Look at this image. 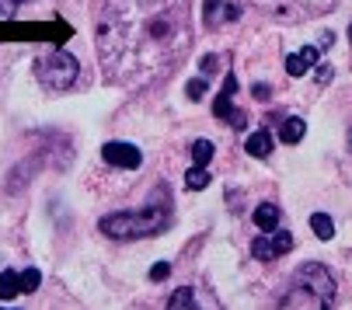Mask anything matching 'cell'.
<instances>
[{
	"label": "cell",
	"instance_id": "1",
	"mask_svg": "<svg viewBox=\"0 0 352 310\" xmlns=\"http://www.w3.org/2000/svg\"><path fill=\"white\" fill-rule=\"evenodd\" d=\"M188 45V0H105L94 21L98 63L116 87L161 84L182 67Z\"/></svg>",
	"mask_w": 352,
	"mask_h": 310
},
{
	"label": "cell",
	"instance_id": "2",
	"mask_svg": "<svg viewBox=\"0 0 352 310\" xmlns=\"http://www.w3.org/2000/svg\"><path fill=\"white\" fill-rule=\"evenodd\" d=\"M175 213H171V192L157 188L150 195V202L143 210H119V213H105L98 220V230L112 241H146V237H161L171 227Z\"/></svg>",
	"mask_w": 352,
	"mask_h": 310
},
{
	"label": "cell",
	"instance_id": "3",
	"mask_svg": "<svg viewBox=\"0 0 352 310\" xmlns=\"http://www.w3.org/2000/svg\"><path fill=\"white\" fill-rule=\"evenodd\" d=\"M335 296H338V283L331 276V269L324 262H307L300 265L286 286V296L279 300V307H289V310H328L335 307Z\"/></svg>",
	"mask_w": 352,
	"mask_h": 310
},
{
	"label": "cell",
	"instance_id": "4",
	"mask_svg": "<svg viewBox=\"0 0 352 310\" xmlns=\"http://www.w3.org/2000/svg\"><path fill=\"white\" fill-rule=\"evenodd\" d=\"M32 70H35V80L53 94H63V91L77 87V80H80V60L74 53H67V49H45L42 56H35Z\"/></svg>",
	"mask_w": 352,
	"mask_h": 310
},
{
	"label": "cell",
	"instance_id": "5",
	"mask_svg": "<svg viewBox=\"0 0 352 310\" xmlns=\"http://www.w3.org/2000/svg\"><path fill=\"white\" fill-rule=\"evenodd\" d=\"M293 251V234L289 230H262V237L251 241V258H258V262H276V258L289 254Z\"/></svg>",
	"mask_w": 352,
	"mask_h": 310
},
{
	"label": "cell",
	"instance_id": "6",
	"mask_svg": "<svg viewBox=\"0 0 352 310\" xmlns=\"http://www.w3.org/2000/svg\"><path fill=\"white\" fill-rule=\"evenodd\" d=\"M42 286L38 269H4L0 272V300H14L21 293H35Z\"/></svg>",
	"mask_w": 352,
	"mask_h": 310
},
{
	"label": "cell",
	"instance_id": "7",
	"mask_svg": "<svg viewBox=\"0 0 352 310\" xmlns=\"http://www.w3.org/2000/svg\"><path fill=\"white\" fill-rule=\"evenodd\" d=\"M234 94H237V77L227 74V80H223L217 101H213V115L223 119V122H230V129H244L248 126V115L241 109H234Z\"/></svg>",
	"mask_w": 352,
	"mask_h": 310
},
{
	"label": "cell",
	"instance_id": "8",
	"mask_svg": "<svg viewBox=\"0 0 352 310\" xmlns=\"http://www.w3.org/2000/svg\"><path fill=\"white\" fill-rule=\"evenodd\" d=\"M102 161L112 168H122V171H136V168H143V153H140V146H133L126 140H112L102 146Z\"/></svg>",
	"mask_w": 352,
	"mask_h": 310
},
{
	"label": "cell",
	"instance_id": "9",
	"mask_svg": "<svg viewBox=\"0 0 352 310\" xmlns=\"http://www.w3.org/2000/svg\"><path fill=\"white\" fill-rule=\"evenodd\" d=\"M328 45H331V35H324L321 45H304V49H296V53H289V56H286V74H289V77H304V74H311V70L318 67L321 49H328Z\"/></svg>",
	"mask_w": 352,
	"mask_h": 310
},
{
	"label": "cell",
	"instance_id": "10",
	"mask_svg": "<svg viewBox=\"0 0 352 310\" xmlns=\"http://www.w3.org/2000/svg\"><path fill=\"white\" fill-rule=\"evenodd\" d=\"M272 146H276V140H272L269 129H255V133L244 140V153H251L255 161H269L272 157Z\"/></svg>",
	"mask_w": 352,
	"mask_h": 310
},
{
	"label": "cell",
	"instance_id": "11",
	"mask_svg": "<svg viewBox=\"0 0 352 310\" xmlns=\"http://www.w3.org/2000/svg\"><path fill=\"white\" fill-rule=\"evenodd\" d=\"M279 220H283V210L276 202H258L255 210H251V223H255L258 230H276Z\"/></svg>",
	"mask_w": 352,
	"mask_h": 310
},
{
	"label": "cell",
	"instance_id": "12",
	"mask_svg": "<svg viewBox=\"0 0 352 310\" xmlns=\"http://www.w3.org/2000/svg\"><path fill=\"white\" fill-rule=\"evenodd\" d=\"M307 136V122L300 119V115H286L283 122H279V143H286V146H296L300 140Z\"/></svg>",
	"mask_w": 352,
	"mask_h": 310
},
{
	"label": "cell",
	"instance_id": "13",
	"mask_svg": "<svg viewBox=\"0 0 352 310\" xmlns=\"http://www.w3.org/2000/svg\"><path fill=\"white\" fill-rule=\"evenodd\" d=\"M213 153H217L213 140H195L192 143V168H206L213 161Z\"/></svg>",
	"mask_w": 352,
	"mask_h": 310
},
{
	"label": "cell",
	"instance_id": "14",
	"mask_svg": "<svg viewBox=\"0 0 352 310\" xmlns=\"http://www.w3.org/2000/svg\"><path fill=\"white\" fill-rule=\"evenodd\" d=\"M311 230L318 234V241H331L335 237V220L328 213H311Z\"/></svg>",
	"mask_w": 352,
	"mask_h": 310
},
{
	"label": "cell",
	"instance_id": "15",
	"mask_svg": "<svg viewBox=\"0 0 352 310\" xmlns=\"http://www.w3.org/2000/svg\"><path fill=\"white\" fill-rule=\"evenodd\" d=\"M168 307H171V310H182V307H199V296H195V289L182 286V289H175V296H168Z\"/></svg>",
	"mask_w": 352,
	"mask_h": 310
},
{
	"label": "cell",
	"instance_id": "16",
	"mask_svg": "<svg viewBox=\"0 0 352 310\" xmlns=\"http://www.w3.org/2000/svg\"><path fill=\"white\" fill-rule=\"evenodd\" d=\"M210 185V171L206 168H188V175H185V188L188 192H203Z\"/></svg>",
	"mask_w": 352,
	"mask_h": 310
},
{
	"label": "cell",
	"instance_id": "17",
	"mask_svg": "<svg viewBox=\"0 0 352 310\" xmlns=\"http://www.w3.org/2000/svg\"><path fill=\"white\" fill-rule=\"evenodd\" d=\"M25 4H35V0H0V21H11Z\"/></svg>",
	"mask_w": 352,
	"mask_h": 310
},
{
	"label": "cell",
	"instance_id": "18",
	"mask_svg": "<svg viewBox=\"0 0 352 310\" xmlns=\"http://www.w3.org/2000/svg\"><path fill=\"white\" fill-rule=\"evenodd\" d=\"M206 80H210V77H203V74H199V77H192V80L185 84V94H188L192 101H199V98L206 94Z\"/></svg>",
	"mask_w": 352,
	"mask_h": 310
},
{
	"label": "cell",
	"instance_id": "19",
	"mask_svg": "<svg viewBox=\"0 0 352 310\" xmlns=\"http://www.w3.org/2000/svg\"><path fill=\"white\" fill-rule=\"evenodd\" d=\"M168 272H171V265H168V262H157L154 269H150V283H161Z\"/></svg>",
	"mask_w": 352,
	"mask_h": 310
},
{
	"label": "cell",
	"instance_id": "20",
	"mask_svg": "<svg viewBox=\"0 0 352 310\" xmlns=\"http://www.w3.org/2000/svg\"><path fill=\"white\" fill-rule=\"evenodd\" d=\"M345 146H349V153H352V126H349V136H345Z\"/></svg>",
	"mask_w": 352,
	"mask_h": 310
}]
</instances>
